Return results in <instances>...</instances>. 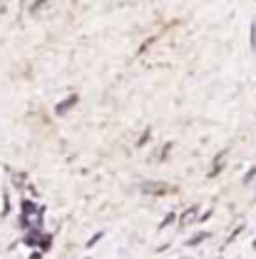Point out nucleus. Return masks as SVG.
Instances as JSON below:
<instances>
[{
    "instance_id": "1",
    "label": "nucleus",
    "mask_w": 256,
    "mask_h": 259,
    "mask_svg": "<svg viewBox=\"0 0 256 259\" xmlns=\"http://www.w3.org/2000/svg\"><path fill=\"white\" fill-rule=\"evenodd\" d=\"M42 220H45V207H40L32 199L20 202V227L23 229H42Z\"/></svg>"
},
{
    "instance_id": "2",
    "label": "nucleus",
    "mask_w": 256,
    "mask_h": 259,
    "mask_svg": "<svg viewBox=\"0 0 256 259\" xmlns=\"http://www.w3.org/2000/svg\"><path fill=\"white\" fill-rule=\"evenodd\" d=\"M199 207H189V209H184L179 217H177V222H179V227H187V225H192V222H196L199 220Z\"/></svg>"
},
{
    "instance_id": "3",
    "label": "nucleus",
    "mask_w": 256,
    "mask_h": 259,
    "mask_svg": "<svg viewBox=\"0 0 256 259\" xmlns=\"http://www.w3.org/2000/svg\"><path fill=\"white\" fill-rule=\"evenodd\" d=\"M169 190L167 185H162V182H147V185H142V192L144 194H164Z\"/></svg>"
},
{
    "instance_id": "4",
    "label": "nucleus",
    "mask_w": 256,
    "mask_h": 259,
    "mask_svg": "<svg viewBox=\"0 0 256 259\" xmlns=\"http://www.w3.org/2000/svg\"><path fill=\"white\" fill-rule=\"evenodd\" d=\"M75 105H77V95H70L67 100H63V102L55 107V112H58V115H65V112H67L70 107H75Z\"/></svg>"
},
{
    "instance_id": "5",
    "label": "nucleus",
    "mask_w": 256,
    "mask_h": 259,
    "mask_svg": "<svg viewBox=\"0 0 256 259\" xmlns=\"http://www.w3.org/2000/svg\"><path fill=\"white\" fill-rule=\"evenodd\" d=\"M212 234L209 232H201V234H196V237H192V239H187V247H196V244H201V242H207Z\"/></svg>"
},
{
    "instance_id": "6",
    "label": "nucleus",
    "mask_w": 256,
    "mask_h": 259,
    "mask_svg": "<svg viewBox=\"0 0 256 259\" xmlns=\"http://www.w3.org/2000/svg\"><path fill=\"white\" fill-rule=\"evenodd\" d=\"M13 185H15L18 190H23V187L28 185V182H25V175H23V172H15V175H13Z\"/></svg>"
},
{
    "instance_id": "7",
    "label": "nucleus",
    "mask_w": 256,
    "mask_h": 259,
    "mask_svg": "<svg viewBox=\"0 0 256 259\" xmlns=\"http://www.w3.org/2000/svg\"><path fill=\"white\" fill-rule=\"evenodd\" d=\"M174 220H177V212H169V214H167V217H164V220H162L160 229H167V227L172 225V222H174Z\"/></svg>"
},
{
    "instance_id": "8",
    "label": "nucleus",
    "mask_w": 256,
    "mask_h": 259,
    "mask_svg": "<svg viewBox=\"0 0 256 259\" xmlns=\"http://www.w3.org/2000/svg\"><path fill=\"white\" fill-rule=\"evenodd\" d=\"M99 239H102V232H97L95 237H92V239H90V242H87V247H92V244H97V242H99Z\"/></svg>"
},
{
    "instance_id": "9",
    "label": "nucleus",
    "mask_w": 256,
    "mask_h": 259,
    "mask_svg": "<svg viewBox=\"0 0 256 259\" xmlns=\"http://www.w3.org/2000/svg\"><path fill=\"white\" fill-rule=\"evenodd\" d=\"M254 177H256V167H254V169H249V172H246V177H244V182H251Z\"/></svg>"
},
{
    "instance_id": "10",
    "label": "nucleus",
    "mask_w": 256,
    "mask_h": 259,
    "mask_svg": "<svg viewBox=\"0 0 256 259\" xmlns=\"http://www.w3.org/2000/svg\"><path fill=\"white\" fill-rule=\"evenodd\" d=\"M251 48H256V25H251Z\"/></svg>"
},
{
    "instance_id": "11",
    "label": "nucleus",
    "mask_w": 256,
    "mask_h": 259,
    "mask_svg": "<svg viewBox=\"0 0 256 259\" xmlns=\"http://www.w3.org/2000/svg\"><path fill=\"white\" fill-rule=\"evenodd\" d=\"M42 254H45V252H40V249H35V252H32V257H30V259H42Z\"/></svg>"
},
{
    "instance_id": "12",
    "label": "nucleus",
    "mask_w": 256,
    "mask_h": 259,
    "mask_svg": "<svg viewBox=\"0 0 256 259\" xmlns=\"http://www.w3.org/2000/svg\"><path fill=\"white\" fill-rule=\"evenodd\" d=\"M254 247H256V239H254Z\"/></svg>"
}]
</instances>
